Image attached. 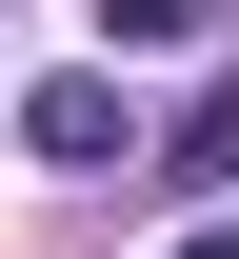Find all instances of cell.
I'll return each instance as SVG.
<instances>
[{
  "label": "cell",
  "instance_id": "1",
  "mask_svg": "<svg viewBox=\"0 0 239 259\" xmlns=\"http://www.w3.org/2000/svg\"><path fill=\"white\" fill-rule=\"evenodd\" d=\"M20 140H40L60 180H100V160H139V100H120V80H40V100H20Z\"/></svg>",
  "mask_w": 239,
  "mask_h": 259
},
{
  "label": "cell",
  "instance_id": "3",
  "mask_svg": "<svg viewBox=\"0 0 239 259\" xmlns=\"http://www.w3.org/2000/svg\"><path fill=\"white\" fill-rule=\"evenodd\" d=\"M160 40H200V0H100V60H160Z\"/></svg>",
  "mask_w": 239,
  "mask_h": 259
},
{
  "label": "cell",
  "instance_id": "4",
  "mask_svg": "<svg viewBox=\"0 0 239 259\" xmlns=\"http://www.w3.org/2000/svg\"><path fill=\"white\" fill-rule=\"evenodd\" d=\"M179 259H239V239H219V220H200V239H179Z\"/></svg>",
  "mask_w": 239,
  "mask_h": 259
},
{
  "label": "cell",
  "instance_id": "2",
  "mask_svg": "<svg viewBox=\"0 0 239 259\" xmlns=\"http://www.w3.org/2000/svg\"><path fill=\"white\" fill-rule=\"evenodd\" d=\"M160 180H239V80H219V100H200V120H179V140H160Z\"/></svg>",
  "mask_w": 239,
  "mask_h": 259
}]
</instances>
